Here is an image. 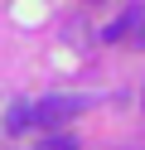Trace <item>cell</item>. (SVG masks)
Returning a JSON list of instances; mask_svg holds the SVG:
<instances>
[{"instance_id": "6da1fadb", "label": "cell", "mask_w": 145, "mask_h": 150, "mask_svg": "<svg viewBox=\"0 0 145 150\" xmlns=\"http://www.w3.org/2000/svg\"><path fill=\"white\" fill-rule=\"evenodd\" d=\"M106 44H145V5H131L121 20H111L102 29Z\"/></svg>"}, {"instance_id": "7a4b0ae2", "label": "cell", "mask_w": 145, "mask_h": 150, "mask_svg": "<svg viewBox=\"0 0 145 150\" xmlns=\"http://www.w3.org/2000/svg\"><path fill=\"white\" fill-rule=\"evenodd\" d=\"M77 111H82V97H44V102H34L39 126H63V121L77 116Z\"/></svg>"}, {"instance_id": "3957f363", "label": "cell", "mask_w": 145, "mask_h": 150, "mask_svg": "<svg viewBox=\"0 0 145 150\" xmlns=\"http://www.w3.org/2000/svg\"><path fill=\"white\" fill-rule=\"evenodd\" d=\"M34 102H10V111H5V131H10V136H19V131H24V126H34Z\"/></svg>"}, {"instance_id": "277c9868", "label": "cell", "mask_w": 145, "mask_h": 150, "mask_svg": "<svg viewBox=\"0 0 145 150\" xmlns=\"http://www.w3.org/2000/svg\"><path fill=\"white\" fill-rule=\"evenodd\" d=\"M44 150H77V140H73V136H48Z\"/></svg>"}]
</instances>
